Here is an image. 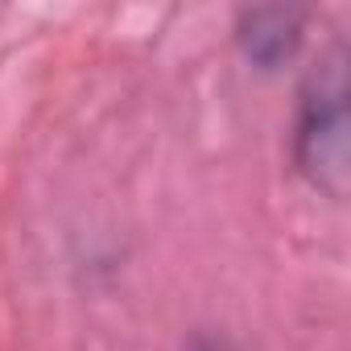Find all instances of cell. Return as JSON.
Masks as SVG:
<instances>
[{
  "label": "cell",
  "mask_w": 351,
  "mask_h": 351,
  "mask_svg": "<svg viewBox=\"0 0 351 351\" xmlns=\"http://www.w3.org/2000/svg\"><path fill=\"white\" fill-rule=\"evenodd\" d=\"M302 25L306 13L293 5H261V9H244L236 38L248 54V62H256L261 71H277L281 62H289L302 46Z\"/></svg>",
  "instance_id": "obj_2"
},
{
  "label": "cell",
  "mask_w": 351,
  "mask_h": 351,
  "mask_svg": "<svg viewBox=\"0 0 351 351\" xmlns=\"http://www.w3.org/2000/svg\"><path fill=\"white\" fill-rule=\"evenodd\" d=\"M347 75H343V54H330L306 83L302 95V116H298V136H293V157L302 178L322 191L326 199L347 195L351 178V132H347Z\"/></svg>",
  "instance_id": "obj_1"
},
{
  "label": "cell",
  "mask_w": 351,
  "mask_h": 351,
  "mask_svg": "<svg viewBox=\"0 0 351 351\" xmlns=\"http://www.w3.org/2000/svg\"><path fill=\"white\" fill-rule=\"evenodd\" d=\"M191 351H236L228 339H215V335H199L195 343H191Z\"/></svg>",
  "instance_id": "obj_3"
}]
</instances>
